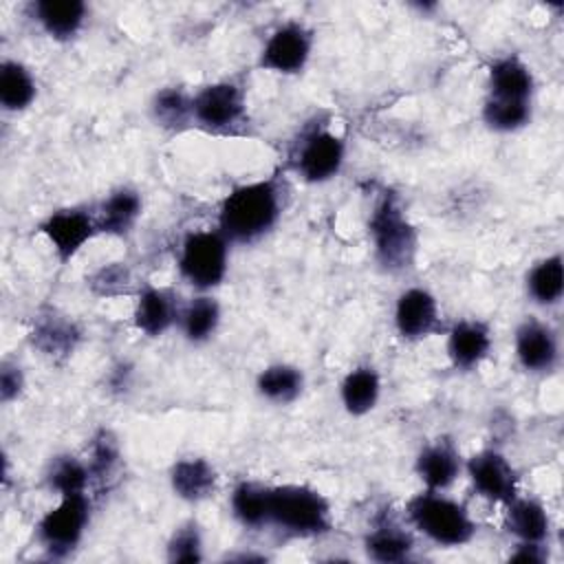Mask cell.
I'll return each mask as SVG.
<instances>
[{
    "mask_svg": "<svg viewBox=\"0 0 564 564\" xmlns=\"http://www.w3.org/2000/svg\"><path fill=\"white\" fill-rule=\"evenodd\" d=\"M284 183L278 176L234 187L218 207V231L229 245H251L264 238L282 218Z\"/></svg>",
    "mask_w": 564,
    "mask_h": 564,
    "instance_id": "6da1fadb",
    "label": "cell"
},
{
    "mask_svg": "<svg viewBox=\"0 0 564 564\" xmlns=\"http://www.w3.org/2000/svg\"><path fill=\"white\" fill-rule=\"evenodd\" d=\"M368 234L377 264L388 273H403L414 267L419 234L410 223L399 196L386 189L368 218Z\"/></svg>",
    "mask_w": 564,
    "mask_h": 564,
    "instance_id": "7a4b0ae2",
    "label": "cell"
},
{
    "mask_svg": "<svg viewBox=\"0 0 564 564\" xmlns=\"http://www.w3.org/2000/svg\"><path fill=\"white\" fill-rule=\"evenodd\" d=\"M269 524L293 538H319L333 531V511L311 485H275L269 487Z\"/></svg>",
    "mask_w": 564,
    "mask_h": 564,
    "instance_id": "3957f363",
    "label": "cell"
},
{
    "mask_svg": "<svg viewBox=\"0 0 564 564\" xmlns=\"http://www.w3.org/2000/svg\"><path fill=\"white\" fill-rule=\"evenodd\" d=\"M405 518L421 535L445 549L471 542L478 529L465 505L430 489L408 500Z\"/></svg>",
    "mask_w": 564,
    "mask_h": 564,
    "instance_id": "277c9868",
    "label": "cell"
},
{
    "mask_svg": "<svg viewBox=\"0 0 564 564\" xmlns=\"http://www.w3.org/2000/svg\"><path fill=\"white\" fill-rule=\"evenodd\" d=\"M181 278L200 293L216 289L229 269V240L218 229L189 231L178 247Z\"/></svg>",
    "mask_w": 564,
    "mask_h": 564,
    "instance_id": "5b68a950",
    "label": "cell"
},
{
    "mask_svg": "<svg viewBox=\"0 0 564 564\" xmlns=\"http://www.w3.org/2000/svg\"><path fill=\"white\" fill-rule=\"evenodd\" d=\"M346 161V141L326 123H311L302 130L291 150V165L304 183L319 185L335 178Z\"/></svg>",
    "mask_w": 564,
    "mask_h": 564,
    "instance_id": "8992f818",
    "label": "cell"
},
{
    "mask_svg": "<svg viewBox=\"0 0 564 564\" xmlns=\"http://www.w3.org/2000/svg\"><path fill=\"white\" fill-rule=\"evenodd\" d=\"M192 117L209 134H238L247 123L245 88L231 79L203 86L192 95Z\"/></svg>",
    "mask_w": 564,
    "mask_h": 564,
    "instance_id": "52a82bcc",
    "label": "cell"
},
{
    "mask_svg": "<svg viewBox=\"0 0 564 564\" xmlns=\"http://www.w3.org/2000/svg\"><path fill=\"white\" fill-rule=\"evenodd\" d=\"M90 522V496L88 494H70L59 496V502L48 509L37 527V542L53 557H64L82 542Z\"/></svg>",
    "mask_w": 564,
    "mask_h": 564,
    "instance_id": "ba28073f",
    "label": "cell"
},
{
    "mask_svg": "<svg viewBox=\"0 0 564 564\" xmlns=\"http://www.w3.org/2000/svg\"><path fill=\"white\" fill-rule=\"evenodd\" d=\"M313 53V31L295 20L275 26L258 55V68L278 75H297Z\"/></svg>",
    "mask_w": 564,
    "mask_h": 564,
    "instance_id": "9c48e42d",
    "label": "cell"
},
{
    "mask_svg": "<svg viewBox=\"0 0 564 564\" xmlns=\"http://www.w3.org/2000/svg\"><path fill=\"white\" fill-rule=\"evenodd\" d=\"M37 229L51 242L55 258L66 264L97 236L95 212L84 207H62L51 212Z\"/></svg>",
    "mask_w": 564,
    "mask_h": 564,
    "instance_id": "30bf717a",
    "label": "cell"
},
{
    "mask_svg": "<svg viewBox=\"0 0 564 564\" xmlns=\"http://www.w3.org/2000/svg\"><path fill=\"white\" fill-rule=\"evenodd\" d=\"M478 496L489 502H509L518 496V471L507 456L494 447L471 454L463 467Z\"/></svg>",
    "mask_w": 564,
    "mask_h": 564,
    "instance_id": "8fae6325",
    "label": "cell"
},
{
    "mask_svg": "<svg viewBox=\"0 0 564 564\" xmlns=\"http://www.w3.org/2000/svg\"><path fill=\"white\" fill-rule=\"evenodd\" d=\"M392 319L399 337L405 341L427 339L443 328L438 302L423 286H410L399 293Z\"/></svg>",
    "mask_w": 564,
    "mask_h": 564,
    "instance_id": "7c38bea8",
    "label": "cell"
},
{
    "mask_svg": "<svg viewBox=\"0 0 564 564\" xmlns=\"http://www.w3.org/2000/svg\"><path fill=\"white\" fill-rule=\"evenodd\" d=\"M513 350L522 370L531 375L551 372L560 359L555 330L535 317H527L518 324L513 335Z\"/></svg>",
    "mask_w": 564,
    "mask_h": 564,
    "instance_id": "4fadbf2b",
    "label": "cell"
},
{
    "mask_svg": "<svg viewBox=\"0 0 564 564\" xmlns=\"http://www.w3.org/2000/svg\"><path fill=\"white\" fill-rule=\"evenodd\" d=\"M463 467L465 463L460 458V452L449 436H438L423 445L414 460V471L430 491L449 489L460 476Z\"/></svg>",
    "mask_w": 564,
    "mask_h": 564,
    "instance_id": "5bb4252c",
    "label": "cell"
},
{
    "mask_svg": "<svg viewBox=\"0 0 564 564\" xmlns=\"http://www.w3.org/2000/svg\"><path fill=\"white\" fill-rule=\"evenodd\" d=\"M494 344L491 328L482 319H460L449 326L445 350L456 370H476L489 355Z\"/></svg>",
    "mask_w": 564,
    "mask_h": 564,
    "instance_id": "9a60e30c",
    "label": "cell"
},
{
    "mask_svg": "<svg viewBox=\"0 0 564 564\" xmlns=\"http://www.w3.org/2000/svg\"><path fill=\"white\" fill-rule=\"evenodd\" d=\"M29 18L53 40H73L88 18V4L82 0H33L26 4Z\"/></svg>",
    "mask_w": 564,
    "mask_h": 564,
    "instance_id": "2e32d148",
    "label": "cell"
},
{
    "mask_svg": "<svg viewBox=\"0 0 564 564\" xmlns=\"http://www.w3.org/2000/svg\"><path fill=\"white\" fill-rule=\"evenodd\" d=\"M181 306L172 291L145 284L137 293L132 322L145 337H161L178 322Z\"/></svg>",
    "mask_w": 564,
    "mask_h": 564,
    "instance_id": "e0dca14e",
    "label": "cell"
},
{
    "mask_svg": "<svg viewBox=\"0 0 564 564\" xmlns=\"http://www.w3.org/2000/svg\"><path fill=\"white\" fill-rule=\"evenodd\" d=\"M29 339L42 355L53 361H62L75 352L82 339V330L70 317L57 311H46L35 317L33 328L29 330Z\"/></svg>",
    "mask_w": 564,
    "mask_h": 564,
    "instance_id": "ac0fdd59",
    "label": "cell"
},
{
    "mask_svg": "<svg viewBox=\"0 0 564 564\" xmlns=\"http://www.w3.org/2000/svg\"><path fill=\"white\" fill-rule=\"evenodd\" d=\"M487 97L502 101L531 104L535 90V77L518 55H502L491 62L487 73Z\"/></svg>",
    "mask_w": 564,
    "mask_h": 564,
    "instance_id": "d6986e66",
    "label": "cell"
},
{
    "mask_svg": "<svg viewBox=\"0 0 564 564\" xmlns=\"http://www.w3.org/2000/svg\"><path fill=\"white\" fill-rule=\"evenodd\" d=\"M143 214V198L134 187L121 185L112 189L95 209L97 234L123 238L128 236Z\"/></svg>",
    "mask_w": 564,
    "mask_h": 564,
    "instance_id": "ffe728a7",
    "label": "cell"
},
{
    "mask_svg": "<svg viewBox=\"0 0 564 564\" xmlns=\"http://www.w3.org/2000/svg\"><path fill=\"white\" fill-rule=\"evenodd\" d=\"M364 551L370 560L381 564L405 562L414 551V538L401 522L381 513L364 538Z\"/></svg>",
    "mask_w": 564,
    "mask_h": 564,
    "instance_id": "44dd1931",
    "label": "cell"
},
{
    "mask_svg": "<svg viewBox=\"0 0 564 564\" xmlns=\"http://www.w3.org/2000/svg\"><path fill=\"white\" fill-rule=\"evenodd\" d=\"M167 478L174 496L194 505L212 498L218 487V471L203 456H185L174 460Z\"/></svg>",
    "mask_w": 564,
    "mask_h": 564,
    "instance_id": "7402d4cb",
    "label": "cell"
},
{
    "mask_svg": "<svg viewBox=\"0 0 564 564\" xmlns=\"http://www.w3.org/2000/svg\"><path fill=\"white\" fill-rule=\"evenodd\" d=\"M505 529L518 542H546L551 533V520L544 505L535 498L513 496L505 502Z\"/></svg>",
    "mask_w": 564,
    "mask_h": 564,
    "instance_id": "603a6c76",
    "label": "cell"
},
{
    "mask_svg": "<svg viewBox=\"0 0 564 564\" xmlns=\"http://www.w3.org/2000/svg\"><path fill=\"white\" fill-rule=\"evenodd\" d=\"M381 397V377L370 364L355 366L339 383V399L350 416H364L372 412Z\"/></svg>",
    "mask_w": 564,
    "mask_h": 564,
    "instance_id": "cb8c5ba5",
    "label": "cell"
},
{
    "mask_svg": "<svg viewBox=\"0 0 564 564\" xmlns=\"http://www.w3.org/2000/svg\"><path fill=\"white\" fill-rule=\"evenodd\" d=\"M220 317L223 311L218 300L207 293H200L192 297L185 306H181L176 324L189 344H205L216 335Z\"/></svg>",
    "mask_w": 564,
    "mask_h": 564,
    "instance_id": "d4e9b609",
    "label": "cell"
},
{
    "mask_svg": "<svg viewBox=\"0 0 564 564\" xmlns=\"http://www.w3.org/2000/svg\"><path fill=\"white\" fill-rule=\"evenodd\" d=\"M304 390V372L291 364H271L256 377V392L275 405L293 403Z\"/></svg>",
    "mask_w": 564,
    "mask_h": 564,
    "instance_id": "484cf974",
    "label": "cell"
},
{
    "mask_svg": "<svg viewBox=\"0 0 564 564\" xmlns=\"http://www.w3.org/2000/svg\"><path fill=\"white\" fill-rule=\"evenodd\" d=\"M37 97V82L29 66L18 59L0 64V106L7 112L26 110Z\"/></svg>",
    "mask_w": 564,
    "mask_h": 564,
    "instance_id": "4316f807",
    "label": "cell"
},
{
    "mask_svg": "<svg viewBox=\"0 0 564 564\" xmlns=\"http://www.w3.org/2000/svg\"><path fill=\"white\" fill-rule=\"evenodd\" d=\"M152 121L170 132H183L194 126L192 95L178 86H163L152 95L150 101Z\"/></svg>",
    "mask_w": 564,
    "mask_h": 564,
    "instance_id": "83f0119b",
    "label": "cell"
},
{
    "mask_svg": "<svg viewBox=\"0 0 564 564\" xmlns=\"http://www.w3.org/2000/svg\"><path fill=\"white\" fill-rule=\"evenodd\" d=\"M527 293L540 306H555L564 293L562 253L538 260L527 273Z\"/></svg>",
    "mask_w": 564,
    "mask_h": 564,
    "instance_id": "f1b7e54d",
    "label": "cell"
},
{
    "mask_svg": "<svg viewBox=\"0 0 564 564\" xmlns=\"http://www.w3.org/2000/svg\"><path fill=\"white\" fill-rule=\"evenodd\" d=\"M229 507L245 529H262L269 524V487L253 480H240L231 491Z\"/></svg>",
    "mask_w": 564,
    "mask_h": 564,
    "instance_id": "f546056e",
    "label": "cell"
},
{
    "mask_svg": "<svg viewBox=\"0 0 564 564\" xmlns=\"http://www.w3.org/2000/svg\"><path fill=\"white\" fill-rule=\"evenodd\" d=\"M90 469L88 463L73 456V454H59L48 463L46 469V485L57 496H70V494H88L90 487Z\"/></svg>",
    "mask_w": 564,
    "mask_h": 564,
    "instance_id": "4dcf8cb0",
    "label": "cell"
},
{
    "mask_svg": "<svg viewBox=\"0 0 564 564\" xmlns=\"http://www.w3.org/2000/svg\"><path fill=\"white\" fill-rule=\"evenodd\" d=\"M533 106L527 101H502V99H485L482 104V121L494 132H518L531 121Z\"/></svg>",
    "mask_w": 564,
    "mask_h": 564,
    "instance_id": "1f68e13d",
    "label": "cell"
},
{
    "mask_svg": "<svg viewBox=\"0 0 564 564\" xmlns=\"http://www.w3.org/2000/svg\"><path fill=\"white\" fill-rule=\"evenodd\" d=\"M167 562L174 564H196L203 560V533L194 520L176 527L165 544Z\"/></svg>",
    "mask_w": 564,
    "mask_h": 564,
    "instance_id": "d6a6232c",
    "label": "cell"
},
{
    "mask_svg": "<svg viewBox=\"0 0 564 564\" xmlns=\"http://www.w3.org/2000/svg\"><path fill=\"white\" fill-rule=\"evenodd\" d=\"M119 458H121V452H119V443L112 436V432L99 430L93 436L88 460H86L88 469H90V480L104 482L106 478H110L119 465Z\"/></svg>",
    "mask_w": 564,
    "mask_h": 564,
    "instance_id": "836d02e7",
    "label": "cell"
},
{
    "mask_svg": "<svg viewBox=\"0 0 564 564\" xmlns=\"http://www.w3.org/2000/svg\"><path fill=\"white\" fill-rule=\"evenodd\" d=\"M130 282H132L130 269L121 262H110L99 271H95V275L90 278V289L97 295H121V293H128Z\"/></svg>",
    "mask_w": 564,
    "mask_h": 564,
    "instance_id": "e575fe53",
    "label": "cell"
},
{
    "mask_svg": "<svg viewBox=\"0 0 564 564\" xmlns=\"http://www.w3.org/2000/svg\"><path fill=\"white\" fill-rule=\"evenodd\" d=\"M24 383H26L24 370L15 361L4 359L0 366V401L2 403L15 401L22 394Z\"/></svg>",
    "mask_w": 564,
    "mask_h": 564,
    "instance_id": "d590c367",
    "label": "cell"
},
{
    "mask_svg": "<svg viewBox=\"0 0 564 564\" xmlns=\"http://www.w3.org/2000/svg\"><path fill=\"white\" fill-rule=\"evenodd\" d=\"M549 560V551L544 542H518L516 551L509 553V562H524V564H542Z\"/></svg>",
    "mask_w": 564,
    "mask_h": 564,
    "instance_id": "8d00e7d4",
    "label": "cell"
},
{
    "mask_svg": "<svg viewBox=\"0 0 564 564\" xmlns=\"http://www.w3.org/2000/svg\"><path fill=\"white\" fill-rule=\"evenodd\" d=\"M130 383H132V366H128V364H119V366H115L112 370H110V375H108V390L110 392H126L128 388H130Z\"/></svg>",
    "mask_w": 564,
    "mask_h": 564,
    "instance_id": "74e56055",
    "label": "cell"
}]
</instances>
